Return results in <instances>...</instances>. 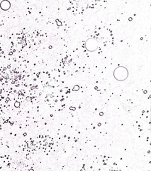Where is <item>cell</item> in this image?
Wrapping results in <instances>:
<instances>
[{
  "mask_svg": "<svg viewBox=\"0 0 151 171\" xmlns=\"http://www.w3.org/2000/svg\"><path fill=\"white\" fill-rule=\"evenodd\" d=\"M117 71L118 73H120V76H118V78H116L118 81H123L127 78L128 76V71L126 69L123 68V67H120V68H117L115 70Z\"/></svg>",
  "mask_w": 151,
  "mask_h": 171,
  "instance_id": "1",
  "label": "cell"
}]
</instances>
